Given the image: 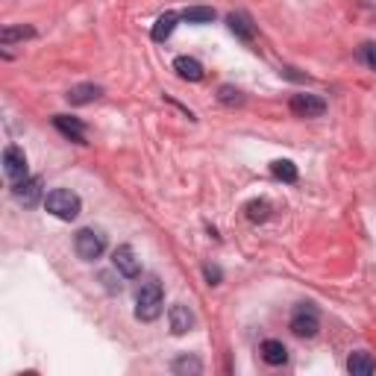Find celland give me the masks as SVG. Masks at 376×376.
Instances as JSON below:
<instances>
[{"label":"cell","instance_id":"cell-1","mask_svg":"<svg viewBox=\"0 0 376 376\" xmlns=\"http://www.w3.org/2000/svg\"><path fill=\"white\" fill-rule=\"evenodd\" d=\"M162 306H165V294H162V285L159 283H144L135 294V318L138 321H156L162 314Z\"/></svg>","mask_w":376,"mask_h":376},{"label":"cell","instance_id":"cell-2","mask_svg":"<svg viewBox=\"0 0 376 376\" xmlns=\"http://www.w3.org/2000/svg\"><path fill=\"white\" fill-rule=\"evenodd\" d=\"M45 209L53 217H59V221H74V217L80 215V209H83V200L71 188H53L45 197Z\"/></svg>","mask_w":376,"mask_h":376},{"label":"cell","instance_id":"cell-3","mask_svg":"<svg viewBox=\"0 0 376 376\" xmlns=\"http://www.w3.org/2000/svg\"><path fill=\"white\" fill-rule=\"evenodd\" d=\"M74 250H76V256H80L83 262L101 259L103 250H106V235L101 229L86 227V229H80V232L74 235Z\"/></svg>","mask_w":376,"mask_h":376},{"label":"cell","instance_id":"cell-4","mask_svg":"<svg viewBox=\"0 0 376 376\" xmlns=\"http://www.w3.org/2000/svg\"><path fill=\"white\" fill-rule=\"evenodd\" d=\"M321 329V318H318V309L312 303H300L291 314V332L297 338H314Z\"/></svg>","mask_w":376,"mask_h":376},{"label":"cell","instance_id":"cell-5","mask_svg":"<svg viewBox=\"0 0 376 376\" xmlns=\"http://www.w3.org/2000/svg\"><path fill=\"white\" fill-rule=\"evenodd\" d=\"M42 194H45L42 176H27V180H21V183H12V197L27 209H33L38 200H42Z\"/></svg>","mask_w":376,"mask_h":376},{"label":"cell","instance_id":"cell-6","mask_svg":"<svg viewBox=\"0 0 376 376\" xmlns=\"http://www.w3.org/2000/svg\"><path fill=\"white\" fill-rule=\"evenodd\" d=\"M4 173H6L9 183L27 180V153L18 147V144H9L4 150Z\"/></svg>","mask_w":376,"mask_h":376},{"label":"cell","instance_id":"cell-7","mask_svg":"<svg viewBox=\"0 0 376 376\" xmlns=\"http://www.w3.org/2000/svg\"><path fill=\"white\" fill-rule=\"evenodd\" d=\"M112 265H115V270L121 273V276H127V280H135V276L142 273V259H138L135 250H132L130 244L115 247V253H112Z\"/></svg>","mask_w":376,"mask_h":376},{"label":"cell","instance_id":"cell-8","mask_svg":"<svg viewBox=\"0 0 376 376\" xmlns=\"http://www.w3.org/2000/svg\"><path fill=\"white\" fill-rule=\"evenodd\" d=\"M288 106H291V112L297 118H321L326 112V103L321 101L318 94H294Z\"/></svg>","mask_w":376,"mask_h":376},{"label":"cell","instance_id":"cell-9","mask_svg":"<svg viewBox=\"0 0 376 376\" xmlns=\"http://www.w3.org/2000/svg\"><path fill=\"white\" fill-rule=\"evenodd\" d=\"M168 321H171V332H173V335H186V332L194 326V314H191L188 306L176 303V306L168 309Z\"/></svg>","mask_w":376,"mask_h":376},{"label":"cell","instance_id":"cell-10","mask_svg":"<svg viewBox=\"0 0 376 376\" xmlns=\"http://www.w3.org/2000/svg\"><path fill=\"white\" fill-rule=\"evenodd\" d=\"M173 71L180 74L183 80H188V83H200L203 76H206L203 65L197 62V59H191V56H176V59H173Z\"/></svg>","mask_w":376,"mask_h":376},{"label":"cell","instance_id":"cell-11","mask_svg":"<svg viewBox=\"0 0 376 376\" xmlns=\"http://www.w3.org/2000/svg\"><path fill=\"white\" fill-rule=\"evenodd\" d=\"M53 124H56V130L62 132V135H68L71 142L86 144V124L83 121H76V118H65V115H56Z\"/></svg>","mask_w":376,"mask_h":376},{"label":"cell","instance_id":"cell-12","mask_svg":"<svg viewBox=\"0 0 376 376\" xmlns=\"http://www.w3.org/2000/svg\"><path fill=\"white\" fill-rule=\"evenodd\" d=\"M101 94H103L101 86H94V83H80V86H74L65 97H68L71 106H86V103H94Z\"/></svg>","mask_w":376,"mask_h":376},{"label":"cell","instance_id":"cell-13","mask_svg":"<svg viewBox=\"0 0 376 376\" xmlns=\"http://www.w3.org/2000/svg\"><path fill=\"white\" fill-rule=\"evenodd\" d=\"M227 24H229V33L244 38V42H250V38L256 35V27H253V18L247 12H229L227 15Z\"/></svg>","mask_w":376,"mask_h":376},{"label":"cell","instance_id":"cell-14","mask_svg":"<svg viewBox=\"0 0 376 376\" xmlns=\"http://www.w3.org/2000/svg\"><path fill=\"white\" fill-rule=\"evenodd\" d=\"M259 353H262V359H265L268 365H273V368L288 362V350H285V344H283V341H276V338H268V341H262Z\"/></svg>","mask_w":376,"mask_h":376},{"label":"cell","instance_id":"cell-15","mask_svg":"<svg viewBox=\"0 0 376 376\" xmlns=\"http://www.w3.org/2000/svg\"><path fill=\"white\" fill-rule=\"evenodd\" d=\"M347 370H350L353 376H368V373L376 370V362H373V355H370V353L359 350V353H353L350 359H347Z\"/></svg>","mask_w":376,"mask_h":376},{"label":"cell","instance_id":"cell-16","mask_svg":"<svg viewBox=\"0 0 376 376\" xmlns=\"http://www.w3.org/2000/svg\"><path fill=\"white\" fill-rule=\"evenodd\" d=\"M176 21H180V15H176V12H165V15H159V21H156L153 30H150L153 42H165V38H171V33L176 30Z\"/></svg>","mask_w":376,"mask_h":376},{"label":"cell","instance_id":"cell-17","mask_svg":"<svg viewBox=\"0 0 376 376\" xmlns=\"http://www.w3.org/2000/svg\"><path fill=\"white\" fill-rule=\"evenodd\" d=\"M171 370L176 373V376H197V373H203V362L197 359V355H180V359H173V365H171Z\"/></svg>","mask_w":376,"mask_h":376},{"label":"cell","instance_id":"cell-18","mask_svg":"<svg viewBox=\"0 0 376 376\" xmlns=\"http://www.w3.org/2000/svg\"><path fill=\"white\" fill-rule=\"evenodd\" d=\"M183 21L188 24H212L215 21V9L212 6H191L183 12Z\"/></svg>","mask_w":376,"mask_h":376},{"label":"cell","instance_id":"cell-19","mask_svg":"<svg viewBox=\"0 0 376 376\" xmlns=\"http://www.w3.org/2000/svg\"><path fill=\"white\" fill-rule=\"evenodd\" d=\"M270 173L276 176V180H283V183H297V165L288 162V159H276L270 165Z\"/></svg>","mask_w":376,"mask_h":376},{"label":"cell","instance_id":"cell-20","mask_svg":"<svg viewBox=\"0 0 376 376\" xmlns=\"http://www.w3.org/2000/svg\"><path fill=\"white\" fill-rule=\"evenodd\" d=\"M247 217H250L253 224L268 221V217H270V203L268 200H250L247 203Z\"/></svg>","mask_w":376,"mask_h":376},{"label":"cell","instance_id":"cell-21","mask_svg":"<svg viewBox=\"0 0 376 376\" xmlns=\"http://www.w3.org/2000/svg\"><path fill=\"white\" fill-rule=\"evenodd\" d=\"M33 35H35L33 27H6L4 33H0V42L12 45V42H18V38H33Z\"/></svg>","mask_w":376,"mask_h":376},{"label":"cell","instance_id":"cell-22","mask_svg":"<svg viewBox=\"0 0 376 376\" xmlns=\"http://www.w3.org/2000/svg\"><path fill=\"white\" fill-rule=\"evenodd\" d=\"M217 101H221L224 106H241L244 103V97L239 89H232V86H221L217 89Z\"/></svg>","mask_w":376,"mask_h":376},{"label":"cell","instance_id":"cell-23","mask_svg":"<svg viewBox=\"0 0 376 376\" xmlns=\"http://www.w3.org/2000/svg\"><path fill=\"white\" fill-rule=\"evenodd\" d=\"M359 53H362V59H365V62H368V65L376 71V45H373V42H365Z\"/></svg>","mask_w":376,"mask_h":376},{"label":"cell","instance_id":"cell-24","mask_svg":"<svg viewBox=\"0 0 376 376\" xmlns=\"http://www.w3.org/2000/svg\"><path fill=\"white\" fill-rule=\"evenodd\" d=\"M203 273H206L209 285H221V280H224V273H221V268H217V265H206Z\"/></svg>","mask_w":376,"mask_h":376}]
</instances>
